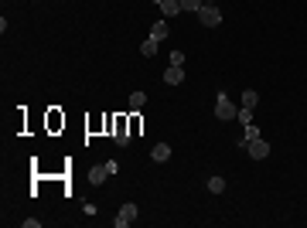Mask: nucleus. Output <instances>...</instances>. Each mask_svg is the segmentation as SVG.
Listing matches in <instances>:
<instances>
[{
  "label": "nucleus",
  "mask_w": 307,
  "mask_h": 228,
  "mask_svg": "<svg viewBox=\"0 0 307 228\" xmlns=\"http://www.w3.org/2000/svg\"><path fill=\"white\" fill-rule=\"evenodd\" d=\"M215 116L222 119V123H229V119H236V116H239V109L229 103L226 92H218V95H215Z\"/></svg>",
  "instance_id": "f257e3e1"
},
{
  "label": "nucleus",
  "mask_w": 307,
  "mask_h": 228,
  "mask_svg": "<svg viewBox=\"0 0 307 228\" xmlns=\"http://www.w3.org/2000/svg\"><path fill=\"white\" fill-rule=\"evenodd\" d=\"M198 24L202 27H218L222 24V11H218L215 4H205L202 11H198Z\"/></svg>",
  "instance_id": "f03ea898"
},
{
  "label": "nucleus",
  "mask_w": 307,
  "mask_h": 228,
  "mask_svg": "<svg viewBox=\"0 0 307 228\" xmlns=\"http://www.w3.org/2000/svg\"><path fill=\"white\" fill-rule=\"evenodd\" d=\"M246 153H249L253 160H266V157H270V143H266L263 137H256V140L246 143Z\"/></svg>",
  "instance_id": "7ed1b4c3"
},
{
  "label": "nucleus",
  "mask_w": 307,
  "mask_h": 228,
  "mask_svg": "<svg viewBox=\"0 0 307 228\" xmlns=\"http://www.w3.org/2000/svg\"><path fill=\"white\" fill-rule=\"evenodd\" d=\"M133 218H136V205H133V201H126V205L120 208V215L113 218V225H116V228H126Z\"/></svg>",
  "instance_id": "20e7f679"
},
{
  "label": "nucleus",
  "mask_w": 307,
  "mask_h": 228,
  "mask_svg": "<svg viewBox=\"0 0 307 228\" xmlns=\"http://www.w3.org/2000/svg\"><path fill=\"white\" fill-rule=\"evenodd\" d=\"M164 82H168V85H181V82H184V65H168Z\"/></svg>",
  "instance_id": "39448f33"
},
{
  "label": "nucleus",
  "mask_w": 307,
  "mask_h": 228,
  "mask_svg": "<svg viewBox=\"0 0 307 228\" xmlns=\"http://www.w3.org/2000/svg\"><path fill=\"white\" fill-rule=\"evenodd\" d=\"M160 11H164V17H178L181 14V0H160Z\"/></svg>",
  "instance_id": "423d86ee"
},
{
  "label": "nucleus",
  "mask_w": 307,
  "mask_h": 228,
  "mask_svg": "<svg viewBox=\"0 0 307 228\" xmlns=\"http://www.w3.org/2000/svg\"><path fill=\"white\" fill-rule=\"evenodd\" d=\"M168 31H171L168 21H157L154 27H150V35H147V38H154V41H164V38H168Z\"/></svg>",
  "instance_id": "0eeeda50"
},
{
  "label": "nucleus",
  "mask_w": 307,
  "mask_h": 228,
  "mask_svg": "<svg viewBox=\"0 0 307 228\" xmlns=\"http://www.w3.org/2000/svg\"><path fill=\"white\" fill-rule=\"evenodd\" d=\"M150 157L157 160V164H164V160H171V147H168V143H157V147L150 150Z\"/></svg>",
  "instance_id": "6e6552de"
},
{
  "label": "nucleus",
  "mask_w": 307,
  "mask_h": 228,
  "mask_svg": "<svg viewBox=\"0 0 307 228\" xmlns=\"http://www.w3.org/2000/svg\"><path fill=\"white\" fill-rule=\"evenodd\" d=\"M106 177H109V171H106V164H102V167H89V184H102Z\"/></svg>",
  "instance_id": "1a4fd4ad"
},
{
  "label": "nucleus",
  "mask_w": 307,
  "mask_h": 228,
  "mask_svg": "<svg viewBox=\"0 0 307 228\" xmlns=\"http://www.w3.org/2000/svg\"><path fill=\"white\" fill-rule=\"evenodd\" d=\"M113 140L120 143V147H126V143H130V133L123 129V119H116V133H113Z\"/></svg>",
  "instance_id": "9d476101"
},
{
  "label": "nucleus",
  "mask_w": 307,
  "mask_h": 228,
  "mask_svg": "<svg viewBox=\"0 0 307 228\" xmlns=\"http://www.w3.org/2000/svg\"><path fill=\"white\" fill-rule=\"evenodd\" d=\"M256 103H260V95H256L253 89H246V92H242V106H246V109H256Z\"/></svg>",
  "instance_id": "9b49d317"
},
{
  "label": "nucleus",
  "mask_w": 307,
  "mask_h": 228,
  "mask_svg": "<svg viewBox=\"0 0 307 228\" xmlns=\"http://www.w3.org/2000/svg\"><path fill=\"white\" fill-rule=\"evenodd\" d=\"M157 45H160V41H154V38H144V45H140V55H154V51H157Z\"/></svg>",
  "instance_id": "f8f14e48"
},
{
  "label": "nucleus",
  "mask_w": 307,
  "mask_h": 228,
  "mask_svg": "<svg viewBox=\"0 0 307 228\" xmlns=\"http://www.w3.org/2000/svg\"><path fill=\"white\" fill-rule=\"evenodd\" d=\"M208 191L222 194V191H226V177H208Z\"/></svg>",
  "instance_id": "ddd939ff"
},
{
  "label": "nucleus",
  "mask_w": 307,
  "mask_h": 228,
  "mask_svg": "<svg viewBox=\"0 0 307 228\" xmlns=\"http://www.w3.org/2000/svg\"><path fill=\"white\" fill-rule=\"evenodd\" d=\"M205 7V0H181V11H191V14H198Z\"/></svg>",
  "instance_id": "4468645a"
},
{
  "label": "nucleus",
  "mask_w": 307,
  "mask_h": 228,
  "mask_svg": "<svg viewBox=\"0 0 307 228\" xmlns=\"http://www.w3.org/2000/svg\"><path fill=\"white\" fill-rule=\"evenodd\" d=\"M144 103H147L144 92H133V95H130V106H133V109H144Z\"/></svg>",
  "instance_id": "2eb2a0df"
},
{
  "label": "nucleus",
  "mask_w": 307,
  "mask_h": 228,
  "mask_svg": "<svg viewBox=\"0 0 307 228\" xmlns=\"http://www.w3.org/2000/svg\"><path fill=\"white\" fill-rule=\"evenodd\" d=\"M236 119H242V123L249 126V123H253V113H249V109H246V106H242V109H239V116H236Z\"/></svg>",
  "instance_id": "dca6fc26"
},
{
  "label": "nucleus",
  "mask_w": 307,
  "mask_h": 228,
  "mask_svg": "<svg viewBox=\"0 0 307 228\" xmlns=\"http://www.w3.org/2000/svg\"><path fill=\"white\" fill-rule=\"evenodd\" d=\"M171 65H184V51H171Z\"/></svg>",
  "instance_id": "f3484780"
},
{
  "label": "nucleus",
  "mask_w": 307,
  "mask_h": 228,
  "mask_svg": "<svg viewBox=\"0 0 307 228\" xmlns=\"http://www.w3.org/2000/svg\"><path fill=\"white\" fill-rule=\"evenodd\" d=\"M157 4H160V0H157Z\"/></svg>",
  "instance_id": "a211bd4d"
}]
</instances>
